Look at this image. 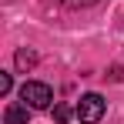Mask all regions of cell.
I'll return each instance as SVG.
<instances>
[{
    "mask_svg": "<svg viewBox=\"0 0 124 124\" xmlns=\"http://www.w3.org/2000/svg\"><path fill=\"white\" fill-rule=\"evenodd\" d=\"M67 7H91V3H97V0H64Z\"/></svg>",
    "mask_w": 124,
    "mask_h": 124,
    "instance_id": "cell-7",
    "label": "cell"
},
{
    "mask_svg": "<svg viewBox=\"0 0 124 124\" xmlns=\"http://www.w3.org/2000/svg\"><path fill=\"white\" fill-rule=\"evenodd\" d=\"M54 121H57V124L70 121V107H67V104H54Z\"/></svg>",
    "mask_w": 124,
    "mask_h": 124,
    "instance_id": "cell-5",
    "label": "cell"
},
{
    "mask_svg": "<svg viewBox=\"0 0 124 124\" xmlns=\"http://www.w3.org/2000/svg\"><path fill=\"white\" fill-rule=\"evenodd\" d=\"M20 101L27 107H50L54 104V91L44 81H23L20 84Z\"/></svg>",
    "mask_w": 124,
    "mask_h": 124,
    "instance_id": "cell-1",
    "label": "cell"
},
{
    "mask_svg": "<svg viewBox=\"0 0 124 124\" xmlns=\"http://www.w3.org/2000/svg\"><path fill=\"white\" fill-rule=\"evenodd\" d=\"M10 87H14L10 74H0V94H10Z\"/></svg>",
    "mask_w": 124,
    "mask_h": 124,
    "instance_id": "cell-6",
    "label": "cell"
},
{
    "mask_svg": "<svg viewBox=\"0 0 124 124\" xmlns=\"http://www.w3.org/2000/svg\"><path fill=\"white\" fill-rule=\"evenodd\" d=\"M34 64H37V54H34V50H17V67H20V70L34 67Z\"/></svg>",
    "mask_w": 124,
    "mask_h": 124,
    "instance_id": "cell-4",
    "label": "cell"
},
{
    "mask_svg": "<svg viewBox=\"0 0 124 124\" xmlns=\"http://www.w3.org/2000/svg\"><path fill=\"white\" fill-rule=\"evenodd\" d=\"M104 111H107V104H104L101 94H84L77 101V121L81 124H97L104 117Z\"/></svg>",
    "mask_w": 124,
    "mask_h": 124,
    "instance_id": "cell-2",
    "label": "cell"
},
{
    "mask_svg": "<svg viewBox=\"0 0 124 124\" xmlns=\"http://www.w3.org/2000/svg\"><path fill=\"white\" fill-rule=\"evenodd\" d=\"M3 124H30V107L27 104H7Z\"/></svg>",
    "mask_w": 124,
    "mask_h": 124,
    "instance_id": "cell-3",
    "label": "cell"
}]
</instances>
